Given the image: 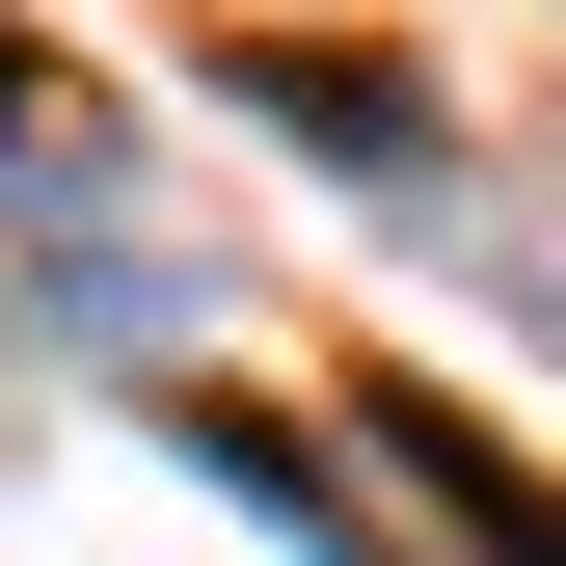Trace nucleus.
Returning a JSON list of instances; mask_svg holds the SVG:
<instances>
[{"label": "nucleus", "instance_id": "f257e3e1", "mask_svg": "<svg viewBox=\"0 0 566 566\" xmlns=\"http://www.w3.org/2000/svg\"><path fill=\"white\" fill-rule=\"evenodd\" d=\"M378 432H405V459L459 485V539H513V566H566V485H539L513 432H432V405H378Z\"/></svg>", "mask_w": 566, "mask_h": 566}, {"label": "nucleus", "instance_id": "f03ea898", "mask_svg": "<svg viewBox=\"0 0 566 566\" xmlns=\"http://www.w3.org/2000/svg\"><path fill=\"white\" fill-rule=\"evenodd\" d=\"M243 108H297V135H324V163H405V82H378V54H270V82H243Z\"/></svg>", "mask_w": 566, "mask_h": 566}, {"label": "nucleus", "instance_id": "7ed1b4c3", "mask_svg": "<svg viewBox=\"0 0 566 566\" xmlns=\"http://www.w3.org/2000/svg\"><path fill=\"white\" fill-rule=\"evenodd\" d=\"M0 135H54V54H28V28H0Z\"/></svg>", "mask_w": 566, "mask_h": 566}]
</instances>
